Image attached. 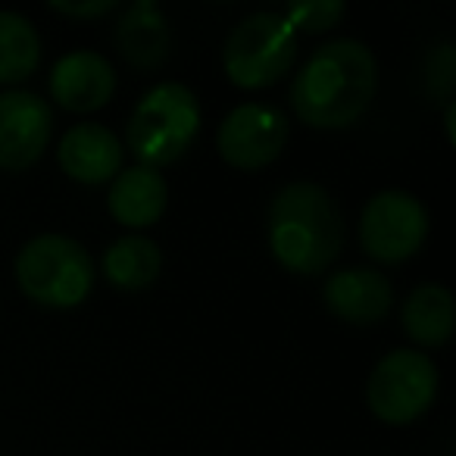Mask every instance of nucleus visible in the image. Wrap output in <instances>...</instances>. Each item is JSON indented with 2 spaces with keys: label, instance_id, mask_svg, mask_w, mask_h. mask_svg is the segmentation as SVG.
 Wrapping results in <instances>:
<instances>
[{
  "label": "nucleus",
  "instance_id": "ddd939ff",
  "mask_svg": "<svg viewBox=\"0 0 456 456\" xmlns=\"http://www.w3.org/2000/svg\"><path fill=\"white\" fill-rule=\"evenodd\" d=\"M166 200H169V188H166L159 169L132 166V169H122L113 178L107 207L119 225L147 228L163 216Z\"/></svg>",
  "mask_w": 456,
  "mask_h": 456
},
{
  "label": "nucleus",
  "instance_id": "0eeeda50",
  "mask_svg": "<svg viewBox=\"0 0 456 456\" xmlns=\"http://www.w3.org/2000/svg\"><path fill=\"white\" fill-rule=\"evenodd\" d=\"M428 238V209L410 191H379L362 207L360 244L379 263H403Z\"/></svg>",
  "mask_w": 456,
  "mask_h": 456
},
{
  "label": "nucleus",
  "instance_id": "4468645a",
  "mask_svg": "<svg viewBox=\"0 0 456 456\" xmlns=\"http://www.w3.org/2000/svg\"><path fill=\"white\" fill-rule=\"evenodd\" d=\"M116 45L128 63L151 69L159 66L169 53V22L153 0H138L126 10L116 28Z\"/></svg>",
  "mask_w": 456,
  "mask_h": 456
},
{
  "label": "nucleus",
  "instance_id": "7ed1b4c3",
  "mask_svg": "<svg viewBox=\"0 0 456 456\" xmlns=\"http://www.w3.org/2000/svg\"><path fill=\"white\" fill-rule=\"evenodd\" d=\"M200 132V103L182 82H159L138 101L126 126V141L138 166L159 169L188 153Z\"/></svg>",
  "mask_w": 456,
  "mask_h": 456
},
{
  "label": "nucleus",
  "instance_id": "f3484780",
  "mask_svg": "<svg viewBox=\"0 0 456 456\" xmlns=\"http://www.w3.org/2000/svg\"><path fill=\"white\" fill-rule=\"evenodd\" d=\"M41 63V38L22 13L0 10V85L26 82Z\"/></svg>",
  "mask_w": 456,
  "mask_h": 456
},
{
  "label": "nucleus",
  "instance_id": "412c9836",
  "mask_svg": "<svg viewBox=\"0 0 456 456\" xmlns=\"http://www.w3.org/2000/svg\"><path fill=\"white\" fill-rule=\"evenodd\" d=\"M444 122H447V126H444V128H447V138L453 141V122H456V107H453V101L447 103V119H444Z\"/></svg>",
  "mask_w": 456,
  "mask_h": 456
},
{
  "label": "nucleus",
  "instance_id": "39448f33",
  "mask_svg": "<svg viewBox=\"0 0 456 456\" xmlns=\"http://www.w3.org/2000/svg\"><path fill=\"white\" fill-rule=\"evenodd\" d=\"M297 57V32L285 22L281 13H250L238 22L225 38L222 66L225 76L238 88H269Z\"/></svg>",
  "mask_w": 456,
  "mask_h": 456
},
{
  "label": "nucleus",
  "instance_id": "1a4fd4ad",
  "mask_svg": "<svg viewBox=\"0 0 456 456\" xmlns=\"http://www.w3.org/2000/svg\"><path fill=\"white\" fill-rule=\"evenodd\" d=\"M53 110L35 91L0 94V169L22 172L51 144Z\"/></svg>",
  "mask_w": 456,
  "mask_h": 456
},
{
  "label": "nucleus",
  "instance_id": "aec40b11",
  "mask_svg": "<svg viewBox=\"0 0 456 456\" xmlns=\"http://www.w3.org/2000/svg\"><path fill=\"white\" fill-rule=\"evenodd\" d=\"M47 7L53 13L76 16V20H97V16H107L116 10V0H88V4H72V0H51Z\"/></svg>",
  "mask_w": 456,
  "mask_h": 456
},
{
  "label": "nucleus",
  "instance_id": "f257e3e1",
  "mask_svg": "<svg viewBox=\"0 0 456 456\" xmlns=\"http://www.w3.org/2000/svg\"><path fill=\"white\" fill-rule=\"evenodd\" d=\"M379 63L362 41L338 38L316 47L294 76L291 107L313 128H347L369 110Z\"/></svg>",
  "mask_w": 456,
  "mask_h": 456
},
{
  "label": "nucleus",
  "instance_id": "423d86ee",
  "mask_svg": "<svg viewBox=\"0 0 456 456\" xmlns=\"http://www.w3.org/2000/svg\"><path fill=\"white\" fill-rule=\"evenodd\" d=\"M437 366L422 350H391L375 362L366 385L369 410L385 425H410L435 403Z\"/></svg>",
  "mask_w": 456,
  "mask_h": 456
},
{
  "label": "nucleus",
  "instance_id": "20e7f679",
  "mask_svg": "<svg viewBox=\"0 0 456 456\" xmlns=\"http://www.w3.org/2000/svg\"><path fill=\"white\" fill-rule=\"evenodd\" d=\"M16 281L28 300L51 310L78 306L94 285V260L66 235H38L16 254Z\"/></svg>",
  "mask_w": 456,
  "mask_h": 456
},
{
  "label": "nucleus",
  "instance_id": "6e6552de",
  "mask_svg": "<svg viewBox=\"0 0 456 456\" xmlns=\"http://www.w3.org/2000/svg\"><path fill=\"white\" fill-rule=\"evenodd\" d=\"M288 141V119L281 110L269 103H241L222 119L216 132V147L219 157L235 169H263L279 153L285 151Z\"/></svg>",
  "mask_w": 456,
  "mask_h": 456
},
{
  "label": "nucleus",
  "instance_id": "f03ea898",
  "mask_svg": "<svg viewBox=\"0 0 456 456\" xmlns=\"http://www.w3.org/2000/svg\"><path fill=\"white\" fill-rule=\"evenodd\" d=\"M344 248V216L316 182H291L269 207V250L294 275H319Z\"/></svg>",
  "mask_w": 456,
  "mask_h": 456
},
{
  "label": "nucleus",
  "instance_id": "2eb2a0df",
  "mask_svg": "<svg viewBox=\"0 0 456 456\" xmlns=\"http://www.w3.org/2000/svg\"><path fill=\"white\" fill-rule=\"evenodd\" d=\"M453 294L444 285H419L403 304V331L422 347H441L453 338Z\"/></svg>",
  "mask_w": 456,
  "mask_h": 456
},
{
  "label": "nucleus",
  "instance_id": "a211bd4d",
  "mask_svg": "<svg viewBox=\"0 0 456 456\" xmlns=\"http://www.w3.org/2000/svg\"><path fill=\"white\" fill-rule=\"evenodd\" d=\"M347 7L341 0H304V4H288L285 7V22L294 32H325V28L338 26L344 20Z\"/></svg>",
  "mask_w": 456,
  "mask_h": 456
},
{
  "label": "nucleus",
  "instance_id": "9d476101",
  "mask_svg": "<svg viewBox=\"0 0 456 456\" xmlns=\"http://www.w3.org/2000/svg\"><path fill=\"white\" fill-rule=\"evenodd\" d=\"M116 91V72L97 51H69L51 69V94L63 110L91 113L110 103Z\"/></svg>",
  "mask_w": 456,
  "mask_h": 456
},
{
  "label": "nucleus",
  "instance_id": "dca6fc26",
  "mask_svg": "<svg viewBox=\"0 0 456 456\" xmlns=\"http://www.w3.org/2000/svg\"><path fill=\"white\" fill-rule=\"evenodd\" d=\"M159 269H163V254H159L157 241L144 235L119 238L103 254V275L110 285L122 288V291H141V288L153 285Z\"/></svg>",
  "mask_w": 456,
  "mask_h": 456
},
{
  "label": "nucleus",
  "instance_id": "6ab92c4d",
  "mask_svg": "<svg viewBox=\"0 0 456 456\" xmlns=\"http://www.w3.org/2000/svg\"><path fill=\"white\" fill-rule=\"evenodd\" d=\"M431 72H437V76H431V88L447 97L450 88H453V45L444 41V45L431 53Z\"/></svg>",
  "mask_w": 456,
  "mask_h": 456
},
{
  "label": "nucleus",
  "instance_id": "9b49d317",
  "mask_svg": "<svg viewBox=\"0 0 456 456\" xmlns=\"http://www.w3.org/2000/svg\"><path fill=\"white\" fill-rule=\"evenodd\" d=\"M122 144L107 126L101 122H82L72 126L60 138L57 159L60 169L82 184H103L113 182L122 172Z\"/></svg>",
  "mask_w": 456,
  "mask_h": 456
},
{
  "label": "nucleus",
  "instance_id": "f8f14e48",
  "mask_svg": "<svg viewBox=\"0 0 456 456\" xmlns=\"http://www.w3.org/2000/svg\"><path fill=\"white\" fill-rule=\"evenodd\" d=\"M394 288L375 269H341L325 281V306L350 325H372L391 310Z\"/></svg>",
  "mask_w": 456,
  "mask_h": 456
}]
</instances>
